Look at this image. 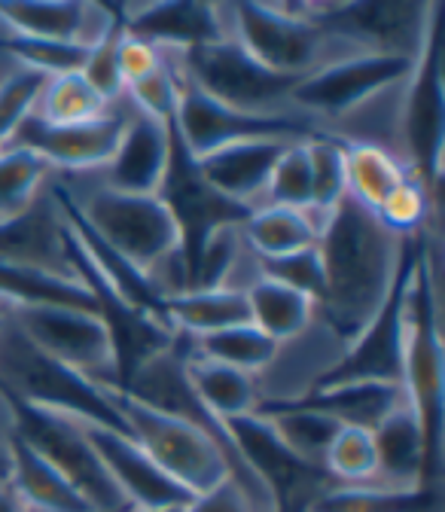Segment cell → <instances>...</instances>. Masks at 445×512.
Segmentation results:
<instances>
[{
	"label": "cell",
	"instance_id": "obj_1",
	"mask_svg": "<svg viewBox=\"0 0 445 512\" xmlns=\"http://www.w3.org/2000/svg\"><path fill=\"white\" fill-rule=\"evenodd\" d=\"M415 238H397L378 223L372 211L354 199H342L333 211L324 235L317 238L324 263V299L317 305V317L351 345L391 299L406 253Z\"/></svg>",
	"mask_w": 445,
	"mask_h": 512
},
{
	"label": "cell",
	"instance_id": "obj_2",
	"mask_svg": "<svg viewBox=\"0 0 445 512\" xmlns=\"http://www.w3.org/2000/svg\"><path fill=\"white\" fill-rule=\"evenodd\" d=\"M439 232L421 238L418 263L406 284L403 391L421 424L427 485L442 488V336H439Z\"/></svg>",
	"mask_w": 445,
	"mask_h": 512
},
{
	"label": "cell",
	"instance_id": "obj_3",
	"mask_svg": "<svg viewBox=\"0 0 445 512\" xmlns=\"http://www.w3.org/2000/svg\"><path fill=\"white\" fill-rule=\"evenodd\" d=\"M0 394L16 403L125 433V424L116 415L107 391L40 351L16 327L10 305L0 308Z\"/></svg>",
	"mask_w": 445,
	"mask_h": 512
},
{
	"label": "cell",
	"instance_id": "obj_4",
	"mask_svg": "<svg viewBox=\"0 0 445 512\" xmlns=\"http://www.w3.org/2000/svg\"><path fill=\"white\" fill-rule=\"evenodd\" d=\"M55 183L77 217L144 275L180 247L177 226L159 196H125L92 174L55 177Z\"/></svg>",
	"mask_w": 445,
	"mask_h": 512
},
{
	"label": "cell",
	"instance_id": "obj_5",
	"mask_svg": "<svg viewBox=\"0 0 445 512\" xmlns=\"http://www.w3.org/2000/svg\"><path fill=\"white\" fill-rule=\"evenodd\" d=\"M229 40H235L263 68L284 77H308L317 68L363 55L317 28L302 4H226Z\"/></svg>",
	"mask_w": 445,
	"mask_h": 512
},
{
	"label": "cell",
	"instance_id": "obj_6",
	"mask_svg": "<svg viewBox=\"0 0 445 512\" xmlns=\"http://www.w3.org/2000/svg\"><path fill=\"white\" fill-rule=\"evenodd\" d=\"M116 415L153 464L177 482L189 497H199L229 479V464L214 439H208L199 427L168 412H159L119 388H104Z\"/></svg>",
	"mask_w": 445,
	"mask_h": 512
},
{
	"label": "cell",
	"instance_id": "obj_7",
	"mask_svg": "<svg viewBox=\"0 0 445 512\" xmlns=\"http://www.w3.org/2000/svg\"><path fill=\"white\" fill-rule=\"evenodd\" d=\"M305 16L324 34L342 40L354 52L418 58L442 4L418 0H330V4H302Z\"/></svg>",
	"mask_w": 445,
	"mask_h": 512
},
{
	"label": "cell",
	"instance_id": "obj_8",
	"mask_svg": "<svg viewBox=\"0 0 445 512\" xmlns=\"http://www.w3.org/2000/svg\"><path fill=\"white\" fill-rule=\"evenodd\" d=\"M180 68L189 83H196L205 95H211L214 101L232 110L250 116L305 119L293 107V89L299 80L263 68L235 40H220L211 46L180 52Z\"/></svg>",
	"mask_w": 445,
	"mask_h": 512
},
{
	"label": "cell",
	"instance_id": "obj_9",
	"mask_svg": "<svg viewBox=\"0 0 445 512\" xmlns=\"http://www.w3.org/2000/svg\"><path fill=\"white\" fill-rule=\"evenodd\" d=\"M4 400H7L10 421H13L16 433L34 448L37 455H43L61 476H65L74 485V491L95 512L132 509L119 494V488L113 485V479L107 476L104 464L95 455V448L89 445V439L83 436V430L74 418L46 412V409L28 406V403H16L10 397H4Z\"/></svg>",
	"mask_w": 445,
	"mask_h": 512
},
{
	"label": "cell",
	"instance_id": "obj_10",
	"mask_svg": "<svg viewBox=\"0 0 445 512\" xmlns=\"http://www.w3.org/2000/svg\"><path fill=\"white\" fill-rule=\"evenodd\" d=\"M226 424L238 455L269 494L272 512H311L317 500L333 485H339L327 476L324 467H314L302 461L296 452H290L263 415L250 412Z\"/></svg>",
	"mask_w": 445,
	"mask_h": 512
},
{
	"label": "cell",
	"instance_id": "obj_11",
	"mask_svg": "<svg viewBox=\"0 0 445 512\" xmlns=\"http://www.w3.org/2000/svg\"><path fill=\"white\" fill-rule=\"evenodd\" d=\"M412 68H415L412 58L369 55V52L348 55L302 77L293 89V107L321 135L327 125H333L336 119H342L345 113H351L381 89L406 80Z\"/></svg>",
	"mask_w": 445,
	"mask_h": 512
},
{
	"label": "cell",
	"instance_id": "obj_12",
	"mask_svg": "<svg viewBox=\"0 0 445 512\" xmlns=\"http://www.w3.org/2000/svg\"><path fill=\"white\" fill-rule=\"evenodd\" d=\"M16 327L49 357L86 375L98 388H116V354L101 317L65 305L10 308Z\"/></svg>",
	"mask_w": 445,
	"mask_h": 512
},
{
	"label": "cell",
	"instance_id": "obj_13",
	"mask_svg": "<svg viewBox=\"0 0 445 512\" xmlns=\"http://www.w3.org/2000/svg\"><path fill=\"white\" fill-rule=\"evenodd\" d=\"M132 104L116 101L101 119L83 125H46L37 116L25 113L19 125L10 132L4 147L28 150L43 159L55 177H74V174H95L101 171L116 144L122 138V128L129 122Z\"/></svg>",
	"mask_w": 445,
	"mask_h": 512
},
{
	"label": "cell",
	"instance_id": "obj_14",
	"mask_svg": "<svg viewBox=\"0 0 445 512\" xmlns=\"http://www.w3.org/2000/svg\"><path fill=\"white\" fill-rule=\"evenodd\" d=\"M183 71V68H180ZM174 132L183 144V150L202 159L214 150L257 141V138H308L317 135V128L305 119L293 116H250L241 110H232L211 95H205L196 83L186 77L180 80V98L174 113Z\"/></svg>",
	"mask_w": 445,
	"mask_h": 512
},
{
	"label": "cell",
	"instance_id": "obj_15",
	"mask_svg": "<svg viewBox=\"0 0 445 512\" xmlns=\"http://www.w3.org/2000/svg\"><path fill=\"white\" fill-rule=\"evenodd\" d=\"M442 135H445V98H442V13L436 16L406 83L403 101V147L415 177L439 192L442 180Z\"/></svg>",
	"mask_w": 445,
	"mask_h": 512
},
{
	"label": "cell",
	"instance_id": "obj_16",
	"mask_svg": "<svg viewBox=\"0 0 445 512\" xmlns=\"http://www.w3.org/2000/svg\"><path fill=\"white\" fill-rule=\"evenodd\" d=\"M159 199L177 226V241H180V253L186 263V275H189V266L196 263L199 250L205 247V241L214 232H220L226 226H241L250 214V208L223 199L217 189H211L205 183L196 159L183 150L174 125H171V162H168V174L159 189Z\"/></svg>",
	"mask_w": 445,
	"mask_h": 512
},
{
	"label": "cell",
	"instance_id": "obj_17",
	"mask_svg": "<svg viewBox=\"0 0 445 512\" xmlns=\"http://www.w3.org/2000/svg\"><path fill=\"white\" fill-rule=\"evenodd\" d=\"M0 260L80 284L68 253L65 208L55 192V177L37 192L31 205L0 223Z\"/></svg>",
	"mask_w": 445,
	"mask_h": 512
},
{
	"label": "cell",
	"instance_id": "obj_18",
	"mask_svg": "<svg viewBox=\"0 0 445 512\" xmlns=\"http://www.w3.org/2000/svg\"><path fill=\"white\" fill-rule=\"evenodd\" d=\"M421 238L412 241L406 263L400 272V281L375 314L372 324L345 348L336 369L324 378L321 388L327 384H348V381H385V384H403V327H406V284L418 263Z\"/></svg>",
	"mask_w": 445,
	"mask_h": 512
},
{
	"label": "cell",
	"instance_id": "obj_19",
	"mask_svg": "<svg viewBox=\"0 0 445 512\" xmlns=\"http://www.w3.org/2000/svg\"><path fill=\"white\" fill-rule=\"evenodd\" d=\"M345 342L324 324L321 317H314V324L287 339L278 342V351L272 363L253 375L260 391V406H284L308 397L324 384V378L336 369V363L345 354ZM257 406V409H260Z\"/></svg>",
	"mask_w": 445,
	"mask_h": 512
},
{
	"label": "cell",
	"instance_id": "obj_20",
	"mask_svg": "<svg viewBox=\"0 0 445 512\" xmlns=\"http://www.w3.org/2000/svg\"><path fill=\"white\" fill-rule=\"evenodd\" d=\"M77 424L89 439V445L95 448L107 476L113 479V485L132 509H180L193 500L153 464V458L129 433L92 421H77Z\"/></svg>",
	"mask_w": 445,
	"mask_h": 512
},
{
	"label": "cell",
	"instance_id": "obj_21",
	"mask_svg": "<svg viewBox=\"0 0 445 512\" xmlns=\"http://www.w3.org/2000/svg\"><path fill=\"white\" fill-rule=\"evenodd\" d=\"M119 22L125 34L168 52H189L229 40L226 4H189V0L129 4L119 7Z\"/></svg>",
	"mask_w": 445,
	"mask_h": 512
},
{
	"label": "cell",
	"instance_id": "obj_22",
	"mask_svg": "<svg viewBox=\"0 0 445 512\" xmlns=\"http://www.w3.org/2000/svg\"><path fill=\"white\" fill-rule=\"evenodd\" d=\"M171 162V125L156 122L132 107L129 122L110 162L92 177L125 196H159Z\"/></svg>",
	"mask_w": 445,
	"mask_h": 512
},
{
	"label": "cell",
	"instance_id": "obj_23",
	"mask_svg": "<svg viewBox=\"0 0 445 512\" xmlns=\"http://www.w3.org/2000/svg\"><path fill=\"white\" fill-rule=\"evenodd\" d=\"M299 138H257V141H241L223 150H214L202 159H196L199 174L211 189H217L223 199L257 208L263 199V189L269 183V174L281 156V150Z\"/></svg>",
	"mask_w": 445,
	"mask_h": 512
},
{
	"label": "cell",
	"instance_id": "obj_24",
	"mask_svg": "<svg viewBox=\"0 0 445 512\" xmlns=\"http://www.w3.org/2000/svg\"><path fill=\"white\" fill-rule=\"evenodd\" d=\"M372 439H375V455H378V470H375L372 485L397 488V491L430 488L424 433L409 400L372 430Z\"/></svg>",
	"mask_w": 445,
	"mask_h": 512
},
{
	"label": "cell",
	"instance_id": "obj_25",
	"mask_svg": "<svg viewBox=\"0 0 445 512\" xmlns=\"http://www.w3.org/2000/svg\"><path fill=\"white\" fill-rule=\"evenodd\" d=\"M333 214L317 208H281V205H260L247 214L241 223V238L257 260H278L296 250L314 247L324 235Z\"/></svg>",
	"mask_w": 445,
	"mask_h": 512
},
{
	"label": "cell",
	"instance_id": "obj_26",
	"mask_svg": "<svg viewBox=\"0 0 445 512\" xmlns=\"http://www.w3.org/2000/svg\"><path fill=\"white\" fill-rule=\"evenodd\" d=\"M406 403L403 384H385V381H348V384H327V388H317L308 397L284 406H299L321 412L342 427H363L375 430L385 421L394 409ZM263 409V406H260Z\"/></svg>",
	"mask_w": 445,
	"mask_h": 512
},
{
	"label": "cell",
	"instance_id": "obj_27",
	"mask_svg": "<svg viewBox=\"0 0 445 512\" xmlns=\"http://www.w3.org/2000/svg\"><path fill=\"white\" fill-rule=\"evenodd\" d=\"M165 317L174 333L202 339L232 327L250 324V305L247 296L238 290H186L180 296L165 299Z\"/></svg>",
	"mask_w": 445,
	"mask_h": 512
},
{
	"label": "cell",
	"instance_id": "obj_28",
	"mask_svg": "<svg viewBox=\"0 0 445 512\" xmlns=\"http://www.w3.org/2000/svg\"><path fill=\"white\" fill-rule=\"evenodd\" d=\"M186 378L193 384V391L199 394V400L223 421L250 415L260 406V391L253 375L196 354L193 339H189V348H186Z\"/></svg>",
	"mask_w": 445,
	"mask_h": 512
},
{
	"label": "cell",
	"instance_id": "obj_29",
	"mask_svg": "<svg viewBox=\"0 0 445 512\" xmlns=\"http://www.w3.org/2000/svg\"><path fill=\"white\" fill-rule=\"evenodd\" d=\"M244 296L250 305V324L275 342H287V339L305 333L317 317V305L308 296H302L266 275L253 281Z\"/></svg>",
	"mask_w": 445,
	"mask_h": 512
},
{
	"label": "cell",
	"instance_id": "obj_30",
	"mask_svg": "<svg viewBox=\"0 0 445 512\" xmlns=\"http://www.w3.org/2000/svg\"><path fill=\"white\" fill-rule=\"evenodd\" d=\"M83 7L86 0H13L0 4V22L28 37L80 46Z\"/></svg>",
	"mask_w": 445,
	"mask_h": 512
},
{
	"label": "cell",
	"instance_id": "obj_31",
	"mask_svg": "<svg viewBox=\"0 0 445 512\" xmlns=\"http://www.w3.org/2000/svg\"><path fill=\"white\" fill-rule=\"evenodd\" d=\"M409 174L412 171L385 150L345 144V192L366 211H375Z\"/></svg>",
	"mask_w": 445,
	"mask_h": 512
},
{
	"label": "cell",
	"instance_id": "obj_32",
	"mask_svg": "<svg viewBox=\"0 0 445 512\" xmlns=\"http://www.w3.org/2000/svg\"><path fill=\"white\" fill-rule=\"evenodd\" d=\"M110 107L113 104H107L77 71L46 77L28 113L46 125H83L101 119Z\"/></svg>",
	"mask_w": 445,
	"mask_h": 512
},
{
	"label": "cell",
	"instance_id": "obj_33",
	"mask_svg": "<svg viewBox=\"0 0 445 512\" xmlns=\"http://www.w3.org/2000/svg\"><path fill=\"white\" fill-rule=\"evenodd\" d=\"M372 214L397 238H424L427 232H439V192L409 174Z\"/></svg>",
	"mask_w": 445,
	"mask_h": 512
},
{
	"label": "cell",
	"instance_id": "obj_34",
	"mask_svg": "<svg viewBox=\"0 0 445 512\" xmlns=\"http://www.w3.org/2000/svg\"><path fill=\"white\" fill-rule=\"evenodd\" d=\"M0 305H10V308L65 305V308H80V311L95 314V305L83 284L49 278V275L22 269V266L4 263V260H0Z\"/></svg>",
	"mask_w": 445,
	"mask_h": 512
},
{
	"label": "cell",
	"instance_id": "obj_35",
	"mask_svg": "<svg viewBox=\"0 0 445 512\" xmlns=\"http://www.w3.org/2000/svg\"><path fill=\"white\" fill-rule=\"evenodd\" d=\"M257 415H263L272 424V430L281 436V442L290 448V452H296L302 461H308L314 467H324L327 448L342 427L339 421H333L321 412L299 409V406H263V409H257Z\"/></svg>",
	"mask_w": 445,
	"mask_h": 512
},
{
	"label": "cell",
	"instance_id": "obj_36",
	"mask_svg": "<svg viewBox=\"0 0 445 512\" xmlns=\"http://www.w3.org/2000/svg\"><path fill=\"white\" fill-rule=\"evenodd\" d=\"M439 488H415V491H397L381 485H333L321 500L311 506V512H418L433 497H439Z\"/></svg>",
	"mask_w": 445,
	"mask_h": 512
},
{
	"label": "cell",
	"instance_id": "obj_37",
	"mask_svg": "<svg viewBox=\"0 0 445 512\" xmlns=\"http://www.w3.org/2000/svg\"><path fill=\"white\" fill-rule=\"evenodd\" d=\"M193 351L208 360H217V363L257 375L272 363L278 342L269 339L266 333H260L253 324H244V327H232V330H223L214 336L193 339Z\"/></svg>",
	"mask_w": 445,
	"mask_h": 512
},
{
	"label": "cell",
	"instance_id": "obj_38",
	"mask_svg": "<svg viewBox=\"0 0 445 512\" xmlns=\"http://www.w3.org/2000/svg\"><path fill=\"white\" fill-rule=\"evenodd\" d=\"M52 168L28 150L0 147V223L34 202L37 192L52 180Z\"/></svg>",
	"mask_w": 445,
	"mask_h": 512
},
{
	"label": "cell",
	"instance_id": "obj_39",
	"mask_svg": "<svg viewBox=\"0 0 445 512\" xmlns=\"http://www.w3.org/2000/svg\"><path fill=\"white\" fill-rule=\"evenodd\" d=\"M308 162H311V208L333 214L345 192V144L330 135L305 138Z\"/></svg>",
	"mask_w": 445,
	"mask_h": 512
},
{
	"label": "cell",
	"instance_id": "obj_40",
	"mask_svg": "<svg viewBox=\"0 0 445 512\" xmlns=\"http://www.w3.org/2000/svg\"><path fill=\"white\" fill-rule=\"evenodd\" d=\"M324 470L339 485H366V482H372L375 470H378L372 430L339 427V433L333 436V442L327 448Z\"/></svg>",
	"mask_w": 445,
	"mask_h": 512
},
{
	"label": "cell",
	"instance_id": "obj_41",
	"mask_svg": "<svg viewBox=\"0 0 445 512\" xmlns=\"http://www.w3.org/2000/svg\"><path fill=\"white\" fill-rule=\"evenodd\" d=\"M260 205H281V208H299V211L311 205V162H308L305 138L290 141L281 150V156L269 174V183L263 189Z\"/></svg>",
	"mask_w": 445,
	"mask_h": 512
},
{
	"label": "cell",
	"instance_id": "obj_42",
	"mask_svg": "<svg viewBox=\"0 0 445 512\" xmlns=\"http://www.w3.org/2000/svg\"><path fill=\"white\" fill-rule=\"evenodd\" d=\"M165 52V64L159 71H153L150 77L125 86L122 98L129 101L138 113L156 119V122H165L171 125L174 122V113H177V98H180V80H183V71H180V52Z\"/></svg>",
	"mask_w": 445,
	"mask_h": 512
},
{
	"label": "cell",
	"instance_id": "obj_43",
	"mask_svg": "<svg viewBox=\"0 0 445 512\" xmlns=\"http://www.w3.org/2000/svg\"><path fill=\"white\" fill-rule=\"evenodd\" d=\"M260 266H263L266 278L308 296L314 305H321L327 281H324V263H321V250H317V244L296 250L290 256H278V260H260Z\"/></svg>",
	"mask_w": 445,
	"mask_h": 512
},
{
	"label": "cell",
	"instance_id": "obj_44",
	"mask_svg": "<svg viewBox=\"0 0 445 512\" xmlns=\"http://www.w3.org/2000/svg\"><path fill=\"white\" fill-rule=\"evenodd\" d=\"M119 34H122V22H119V28H116L110 37H104L98 46L89 49V55H86V61H83V68H80L83 80H86L107 104L122 101V92H125V89H122V77H119V61H116Z\"/></svg>",
	"mask_w": 445,
	"mask_h": 512
},
{
	"label": "cell",
	"instance_id": "obj_45",
	"mask_svg": "<svg viewBox=\"0 0 445 512\" xmlns=\"http://www.w3.org/2000/svg\"><path fill=\"white\" fill-rule=\"evenodd\" d=\"M116 61H119V77H122V89H125V86L150 77L153 71H159L165 64V52L147 40H138L122 31L119 46H116Z\"/></svg>",
	"mask_w": 445,
	"mask_h": 512
},
{
	"label": "cell",
	"instance_id": "obj_46",
	"mask_svg": "<svg viewBox=\"0 0 445 512\" xmlns=\"http://www.w3.org/2000/svg\"><path fill=\"white\" fill-rule=\"evenodd\" d=\"M183 512H260V509L250 503V497L232 479H226L223 485L189 500Z\"/></svg>",
	"mask_w": 445,
	"mask_h": 512
},
{
	"label": "cell",
	"instance_id": "obj_47",
	"mask_svg": "<svg viewBox=\"0 0 445 512\" xmlns=\"http://www.w3.org/2000/svg\"><path fill=\"white\" fill-rule=\"evenodd\" d=\"M0 512H28V506L16 497V491L7 485H0Z\"/></svg>",
	"mask_w": 445,
	"mask_h": 512
},
{
	"label": "cell",
	"instance_id": "obj_48",
	"mask_svg": "<svg viewBox=\"0 0 445 512\" xmlns=\"http://www.w3.org/2000/svg\"><path fill=\"white\" fill-rule=\"evenodd\" d=\"M10 482V470H7V458L0 455V485H7Z\"/></svg>",
	"mask_w": 445,
	"mask_h": 512
},
{
	"label": "cell",
	"instance_id": "obj_49",
	"mask_svg": "<svg viewBox=\"0 0 445 512\" xmlns=\"http://www.w3.org/2000/svg\"><path fill=\"white\" fill-rule=\"evenodd\" d=\"M125 512H183V506L180 509H125Z\"/></svg>",
	"mask_w": 445,
	"mask_h": 512
}]
</instances>
